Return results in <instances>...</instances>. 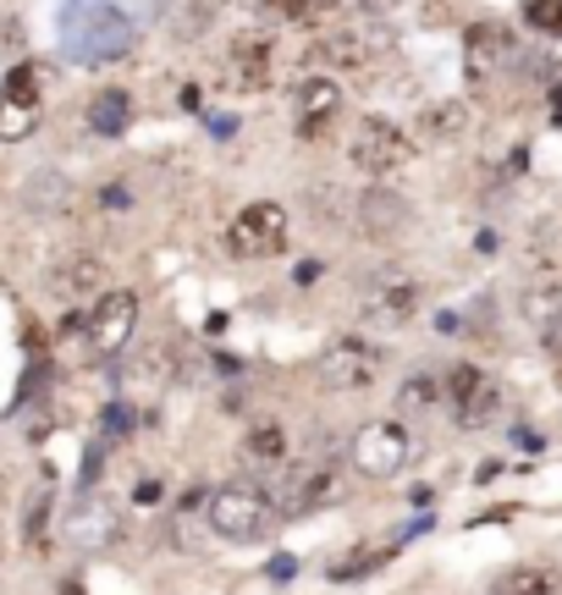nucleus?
Instances as JSON below:
<instances>
[{"instance_id": "nucleus-6", "label": "nucleus", "mask_w": 562, "mask_h": 595, "mask_svg": "<svg viewBox=\"0 0 562 595\" xmlns=\"http://www.w3.org/2000/svg\"><path fill=\"white\" fill-rule=\"evenodd\" d=\"M331 502H337V458H298V469L276 491L282 518H304V513H320Z\"/></svg>"}, {"instance_id": "nucleus-20", "label": "nucleus", "mask_w": 562, "mask_h": 595, "mask_svg": "<svg viewBox=\"0 0 562 595\" xmlns=\"http://www.w3.org/2000/svg\"><path fill=\"white\" fill-rule=\"evenodd\" d=\"M309 56H315V62H331V67H364V62H370V45H364L353 29H326Z\"/></svg>"}, {"instance_id": "nucleus-34", "label": "nucleus", "mask_w": 562, "mask_h": 595, "mask_svg": "<svg viewBox=\"0 0 562 595\" xmlns=\"http://www.w3.org/2000/svg\"><path fill=\"white\" fill-rule=\"evenodd\" d=\"M551 122H557V128H562V89H557V95H551Z\"/></svg>"}, {"instance_id": "nucleus-15", "label": "nucleus", "mask_w": 562, "mask_h": 595, "mask_svg": "<svg viewBox=\"0 0 562 595\" xmlns=\"http://www.w3.org/2000/svg\"><path fill=\"white\" fill-rule=\"evenodd\" d=\"M392 557H397V540H364V546H353L348 557L331 562V584H359V579H370L375 568H386Z\"/></svg>"}, {"instance_id": "nucleus-28", "label": "nucleus", "mask_w": 562, "mask_h": 595, "mask_svg": "<svg viewBox=\"0 0 562 595\" xmlns=\"http://www.w3.org/2000/svg\"><path fill=\"white\" fill-rule=\"evenodd\" d=\"M524 23L535 34H562V0H529L524 7Z\"/></svg>"}, {"instance_id": "nucleus-4", "label": "nucleus", "mask_w": 562, "mask_h": 595, "mask_svg": "<svg viewBox=\"0 0 562 595\" xmlns=\"http://www.w3.org/2000/svg\"><path fill=\"white\" fill-rule=\"evenodd\" d=\"M348 155H353L359 172H370V177H392V172L408 166L414 144H408V133H403L397 122H386V117H364V122L353 128Z\"/></svg>"}, {"instance_id": "nucleus-32", "label": "nucleus", "mask_w": 562, "mask_h": 595, "mask_svg": "<svg viewBox=\"0 0 562 595\" xmlns=\"http://www.w3.org/2000/svg\"><path fill=\"white\" fill-rule=\"evenodd\" d=\"M540 337H546V353H551V359H562V309L540 326Z\"/></svg>"}, {"instance_id": "nucleus-17", "label": "nucleus", "mask_w": 562, "mask_h": 595, "mask_svg": "<svg viewBox=\"0 0 562 595\" xmlns=\"http://www.w3.org/2000/svg\"><path fill=\"white\" fill-rule=\"evenodd\" d=\"M491 595H562V573L546 568V562H524V568H507Z\"/></svg>"}, {"instance_id": "nucleus-25", "label": "nucleus", "mask_w": 562, "mask_h": 595, "mask_svg": "<svg viewBox=\"0 0 562 595\" xmlns=\"http://www.w3.org/2000/svg\"><path fill=\"white\" fill-rule=\"evenodd\" d=\"M29 205H34V210H62V205H67V183H62L56 172L29 177Z\"/></svg>"}, {"instance_id": "nucleus-26", "label": "nucleus", "mask_w": 562, "mask_h": 595, "mask_svg": "<svg viewBox=\"0 0 562 595\" xmlns=\"http://www.w3.org/2000/svg\"><path fill=\"white\" fill-rule=\"evenodd\" d=\"M51 491H34L29 496V513H23V535H29V546H45V535H51Z\"/></svg>"}, {"instance_id": "nucleus-29", "label": "nucleus", "mask_w": 562, "mask_h": 595, "mask_svg": "<svg viewBox=\"0 0 562 595\" xmlns=\"http://www.w3.org/2000/svg\"><path fill=\"white\" fill-rule=\"evenodd\" d=\"M485 381V370H474V364H458L452 375H447V392H452V408H463L469 403V392Z\"/></svg>"}, {"instance_id": "nucleus-18", "label": "nucleus", "mask_w": 562, "mask_h": 595, "mask_svg": "<svg viewBox=\"0 0 562 595\" xmlns=\"http://www.w3.org/2000/svg\"><path fill=\"white\" fill-rule=\"evenodd\" d=\"M463 128H469V106H463V100H436L430 111H419V128H414V133H419L425 144H452Z\"/></svg>"}, {"instance_id": "nucleus-21", "label": "nucleus", "mask_w": 562, "mask_h": 595, "mask_svg": "<svg viewBox=\"0 0 562 595\" xmlns=\"http://www.w3.org/2000/svg\"><path fill=\"white\" fill-rule=\"evenodd\" d=\"M502 408H507V392L485 375L474 392H469V403L458 408V425H469V430H485V425H496L502 419Z\"/></svg>"}, {"instance_id": "nucleus-9", "label": "nucleus", "mask_w": 562, "mask_h": 595, "mask_svg": "<svg viewBox=\"0 0 562 595\" xmlns=\"http://www.w3.org/2000/svg\"><path fill=\"white\" fill-rule=\"evenodd\" d=\"M133 331H139V293L122 287V293H106L89 309V353L111 359V353H122L133 342Z\"/></svg>"}, {"instance_id": "nucleus-2", "label": "nucleus", "mask_w": 562, "mask_h": 595, "mask_svg": "<svg viewBox=\"0 0 562 595\" xmlns=\"http://www.w3.org/2000/svg\"><path fill=\"white\" fill-rule=\"evenodd\" d=\"M276 518H282V507L260 485H221L210 496V529L221 540H260L276 529Z\"/></svg>"}, {"instance_id": "nucleus-7", "label": "nucleus", "mask_w": 562, "mask_h": 595, "mask_svg": "<svg viewBox=\"0 0 562 595\" xmlns=\"http://www.w3.org/2000/svg\"><path fill=\"white\" fill-rule=\"evenodd\" d=\"M337 122H342V84H331L320 73L304 78L293 89V128H298V139L304 144H326L337 133Z\"/></svg>"}, {"instance_id": "nucleus-16", "label": "nucleus", "mask_w": 562, "mask_h": 595, "mask_svg": "<svg viewBox=\"0 0 562 595\" xmlns=\"http://www.w3.org/2000/svg\"><path fill=\"white\" fill-rule=\"evenodd\" d=\"M403 221H408V205L397 199V188H370V194H364L359 227H364L370 238H386V232H397Z\"/></svg>"}, {"instance_id": "nucleus-1", "label": "nucleus", "mask_w": 562, "mask_h": 595, "mask_svg": "<svg viewBox=\"0 0 562 595\" xmlns=\"http://www.w3.org/2000/svg\"><path fill=\"white\" fill-rule=\"evenodd\" d=\"M62 51L78 67H111L133 51V23L117 0H62Z\"/></svg>"}, {"instance_id": "nucleus-14", "label": "nucleus", "mask_w": 562, "mask_h": 595, "mask_svg": "<svg viewBox=\"0 0 562 595\" xmlns=\"http://www.w3.org/2000/svg\"><path fill=\"white\" fill-rule=\"evenodd\" d=\"M260 12L271 23H293V29H331L337 23V0H260Z\"/></svg>"}, {"instance_id": "nucleus-33", "label": "nucleus", "mask_w": 562, "mask_h": 595, "mask_svg": "<svg viewBox=\"0 0 562 595\" xmlns=\"http://www.w3.org/2000/svg\"><path fill=\"white\" fill-rule=\"evenodd\" d=\"M133 502H144V507H155V502H161V485H155V480H144V485H139V496H133Z\"/></svg>"}, {"instance_id": "nucleus-31", "label": "nucleus", "mask_w": 562, "mask_h": 595, "mask_svg": "<svg viewBox=\"0 0 562 595\" xmlns=\"http://www.w3.org/2000/svg\"><path fill=\"white\" fill-rule=\"evenodd\" d=\"M133 430V408L128 403H111L106 408V436H128Z\"/></svg>"}, {"instance_id": "nucleus-13", "label": "nucleus", "mask_w": 562, "mask_h": 595, "mask_svg": "<svg viewBox=\"0 0 562 595\" xmlns=\"http://www.w3.org/2000/svg\"><path fill=\"white\" fill-rule=\"evenodd\" d=\"M463 51H469V73L474 78H491L496 67L513 62V29L507 23H474L463 34Z\"/></svg>"}, {"instance_id": "nucleus-5", "label": "nucleus", "mask_w": 562, "mask_h": 595, "mask_svg": "<svg viewBox=\"0 0 562 595\" xmlns=\"http://www.w3.org/2000/svg\"><path fill=\"white\" fill-rule=\"evenodd\" d=\"M227 249H232L238 260H276V254L287 249V210H282V205H271V199L249 205V210L232 221Z\"/></svg>"}, {"instance_id": "nucleus-11", "label": "nucleus", "mask_w": 562, "mask_h": 595, "mask_svg": "<svg viewBox=\"0 0 562 595\" xmlns=\"http://www.w3.org/2000/svg\"><path fill=\"white\" fill-rule=\"evenodd\" d=\"M271 67H276V51H271V40L265 34H238L232 45H227V84L238 89V95H254V89H265L271 84Z\"/></svg>"}, {"instance_id": "nucleus-23", "label": "nucleus", "mask_w": 562, "mask_h": 595, "mask_svg": "<svg viewBox=\"0 0 562 595\" xmlns=\"http://www.w3.org/2000/svg\"><path fill=\"white\" fill-rule=\"evenodd\" d=\"M128 122H133V100H128L122 89H106V95L89 100V128H95L100 139H117Z\"/></svg>"}, {"instance_id": "nucleus-30", "label": "nucleus", "mask_w": 562, "mask_h": 595, "mask_svg": "<svg viewBox=\"0 0 562 595\" xmlns=\"http://www.w3.org/2000/svg\"><path fill=\"white\" fill-rule=\"evenodd\" d=\"M0 62H23V23L18 18H0Z\"/></svg>"}, {"instance_id": "nucleus-19", "label": "nucleus", "mask_w": 562, "mask_h": 595, "mask_svg": "<svg viewBox=\"0 0 562 595\" xmlns=\"http://www.w3.org/2000/svg\"><path fill=\"white\" fill-rule=\"evenodd\" d=\"M51 287H56L62 298H95V293L106 287V265H100L95 254H78V260H67V265L51 276Z\"/></svg>"}, {"instance_id": "nucleus-8", "label": "nucleus", "mask_w": 562, "mask_h": 595, "mask_svg": "<svg viewBox=\"0 0 562 595\" xmlns=\"http://www.w3.org/2000/svg\"><path fill=\"white\" fill-rule=\"evenodd\" d=\"M381 375V348L364 337H342L320 353V386L326 392H359Z\"/></svg>"}, {"instance_id": "nucleus-24", "label": "nucleus", "mask_w": 562, "mask_h": 595, "mask_svg": "<svg viewBox=\"0 0 562 595\" xmlns=\"http://www.w3.org/2000/svg\"><path fill=\"white\" fill-rule=\"evenodd\" d=\"M441 403V386L430 381V375H414V381H403V392H397V408L403 414H425V408H436Z\"/></svg>"}, {"instance_id": "nucleus-3", "label": "nucleus", "mask_w": 562, "mask_h": 595, "mask_svg": "<svg viewBox=\"0 0 562 595\" xmlns=\"http://www.w3.org/2000/svg\"><path fill=\"white\" fill-rule=\"evenodd\" d=\"M348 458H353V469L364 480H392V474H403L414 463V436L397 419H370V425L353 430Z\"/></svg>"}, {"instance_id": "nucleus-35", "label": "nucleus", "mask_w": 562, "mask_h": 595, "mask_svg": "<svg viewBox=\"0 0 562 595\" xmlns=\"http://www.w3.org/2000/svg\"><path fill=\"white\" fill-rule=\"evenodd\" d=\"M370 7H392V0H370Z\"/></svg>"}, {"instance_id": "nucleus-12", "label": "nucleus", "mask_w": 562, "mask_h": 595, "mask_svg": "<svg viewBox=\"0 0 562 595\" xmlns=\"http://www.w3.org/2000/svg\"><path fill=\"white\" fill-rule=\"evenodd\" d=\"M414 309H419V287H414L408 276H381V282L370 287V298H364V320H370V326H386V331L408 326Z\"/></svg>"}, {"instance_id": "nucleus-22", "label": "nucleus", "mask_w": 562, "mask_h": 595, "mask_svg": "<svg viewBox=\"0 0 562 595\" xmlns=\"http://www.w3.org/2000/svg\"><path fill=\"white\" fill-rule=\"evenodd\" d=\"M243 463L249 469H282L287 463V430L282 425H254L243 441Z\"/></svg>"}, {"instance_id": "nucleus-27", "label": "nucleus", "mask_w": 562, "mask_h": 595, "mask_svg": "<svg viewBox=\"0 0 562 595\" xmlns=\"http://www.w3.org/2000/svg\"><path fill=\"white\" fill-rule=\"evenodd\" d=\"M73 535H78L84 546H106V535H111V513H106V507H84V513L73 518Z\"/></svg>"}, {"instance_id": "nucleus-10", "label": "nucleus", "mask_w": 562, "mask_h": 595, "mask_svg": "<svg viewBox=\"0 0 562 595\" xmlns=\"http://www.w3.org/2000/svg\"><path fill=\"white\" fill-rule=\"evenodd\" d=\"M40 128V67L18 62L0 89V144H18Z\"/></svg>"}]
</instances>
